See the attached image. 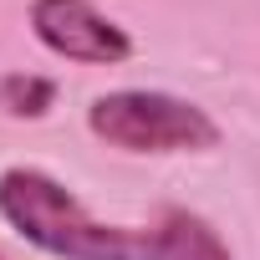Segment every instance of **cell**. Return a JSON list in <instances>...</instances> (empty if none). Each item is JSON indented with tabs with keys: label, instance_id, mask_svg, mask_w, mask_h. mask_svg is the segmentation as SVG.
Here are the masks:
<instances>
[{
	"label": "cell",
	"instance_id": "cell-1",
	"mask_svg": "<svg viewBox=\"0 0 260 260\" xmlns=\"http://www.w3.org/2000/svg\"><path fill=\"white\" fill-rule=\"evenodd\" d=\"M0 214L16 235L56 260H143V235L97 224L56 179L36 169L0 174Z\"/></svg>",
	"mask_w": 260,
	"mask_h": 260
},
{
	"label": "cell",
	"instance_id": "cell-2",
	"mask_svg": "<svg viewBox=\"0 0 260 260\" xmlns=\"http://www.w3.org/2000/svg\"><path fill=\"white\" fill-rule=\"evenodd\" d=\"M87 127L122 153H204L219 143V122L169 92H107L87 107Z\"/></svg>",
	"mask_w": 260,
	"mask_h": 260
},
{
	"label": "cell",
	"instance_id": "cell-3",
	"mask_svg": "<svg viewBox=\"0 0 260 260\" xmlns=\"http://www.w3.org/2000/svg\"><path fill=\"white\" fill-rule=\"evenodd\" d=\"M31 31L46 51L87 67H117L133 56L122 26H112L92 0H31Z\"/></svg>",
	"mask_w": 260,
	"mask_h": 260
},
{
	"label": "cell",
	"instance_id": "cell-4",
	"mask_svg": "<svg viewBox=\"0 0 260 260\" xmlns=\"http://www.w3.org/2000/svg\"><path fill=\"white\" fill-rule=\"evenodd\" d=\"M143 260H230L219 230L189 209H164V219L143 235Z\"/></svg>",
	"mask_w": 260,
	"mask_h": 260
},
{
	"label": "cell",
	"instance_id": "cell-5",
	"mask_svg": "<svg viewBox=\"0 0 260 260\" xmlns=\"http://www.w3.org/2000/svg\"><path fill=\"white\" fill-rule=\"evenodd\" d=\"M56 97V82L51 77H31V72H11L0 77V107L11 117H41Z\"/></svg>",
	"mask_w": 260,
	"mask_h": 260
},
{
	"label": "cell",
	"instance_id": "cell-6",
	"mask_svg": "<svg viewBox=\"0 0 260 260\" xmlns=\"http://www.w3.org/2000/svg\"><path fill=\"white\" fill-rule=\"evenodd\" d=\"M0 260H6V255H0Z\"/></svg>",
	"mask_w": 260,
	"mask_h": 260
}]
</instances>
